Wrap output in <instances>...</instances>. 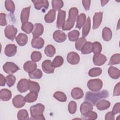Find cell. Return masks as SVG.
Returning a JSON list of instances; mask_svg holds the SVG:
<instances>
[{
    "instance_id": "ac0fdd59",
    "label": "cell",
    "mask_w": 120,
    "mask_h": 120,
    "mask_svg": "<svg viewBox=\"0 0 120 120\" xmlns=\"http://www.w3.org/2000/svg\"><path fill=\"white\" fill-rule=\"evenodd\" d=\"M44 32V26L40 23H35L34 25L32 34L33 37H38L41 36Z\"/></svg>"
},
{
    "instance_id": "5bb4252c",
    "label": "cell",
    "mask_w": 120,
    "mask_h": 120,
    "mask_svg": "<svg viewBox=\"0 0 120 120\" xmlns=\"http://www.w3.org/2000/svg\"><path fill=\"white\" fill-rule=\"evenodd\" d=\"M102 17H103V12H96L95 13L93 18V24L92 29L95 30L99 27L100 25L101 24L102 21Z\"/></svg>"
},
{
    "instance_id": "db71d44e",
    "label": "cell",
    "mask_w": 120,
    "mask_h": 120,
    "mask_svg": "<svg viewBox=\"0 0 120 120\" xmlns=\"http://www.w3.org/2000/svg\"><path fill=\"white\" fill-rule=\"evenodd\" d=\"M120 110V103H117L113 106L112 112L115 115L119 113Z\"/></svg>"
},
{
    "instance_id": "c3c4849f",
    "label": "cell",
    "mask_w": 120,
    "mask_h": 120,
    "mask_svg": "<svg viewBox=\"0 0 120 120\" xmlns=\"http://www.w3.org/2000/svg\"><path fill=\"white\" fill-rule=\"evenodd\" d=\"M6 83L9 87H11L13 86L15 81H16V78L15 77L12 75H9L6 76Z\"/></svg>"
},
{
    "instance_id": "8d00e7d4",
    "label": "cell",
    "mask_w": 120,
    "mask_h": 120,
    "mask_svg": "<svg viewBox=\"0 0 120 120\" xmlns=\"http://www.w3.org/2000/svg\"><path fill=\"white\" fill-rule=\"evenodd\" d=\"M63 62L64 60L62 57L58 55L56 56L54 59L53 61L52 62V66L54 68H58L60 67L63 64Z\"/></svg>"
},
{
    "instance_id": "3957f363",
    "label": "cell",
    "mask_w": 120,
    "mask_h": 120,
    "mask_svg": "<svg viewBox=\"0 0 120 120\" xmlns=\"http://www.w3.org/2000/svg\"><path fill=\"white\" fill-rule=\"evenodd\" d=\"M87 86L90 90L93 92H98L102 88L103 82L99 79H91L88 82Z\"/></svg>"
},
{
    "instance_id": "d6986e66",
    "label": "cell",
    "mask_w": 120,
    "mask_h": 120,
    "mask_svg": "<svg viewBox=\"0 0 120 120\" xmlns=\"http://www.w3.org/2000/svg\"><path fill=\"white\" fill-rule=\"evenodd\" d=\"M37 64L33 61H27L23 65L24 70L28 73H30L37 69Z\"/></svg>"
},
{
    "instance_id": "7a4b0ae2",
    "label": "cell",
    "mask_w": 120,
    "mask_h": 120,
    "mask_svg": "<svg viewBox=\"0 0 120 120\" xmlns=\"http://www.w3.org/2000/svg\"><path fill=\"white\" fill-rule=\"evenodd\" d=\"M78 14V10L75 7L71 8L68 12V19L65 22L62 26V30H68L72 29L74 26L75 22Z\"/></svg>"
},
{
    "instance_id": "7dc6e473",
    "label": "cell",
    "mask_w": 120,
    "mask_h": 120,
    "mask_svg": "<svg viewBox=\"0 0 120 120\" xmlns=\"http://www.w3.org/2000/svg\"><path fill=\"white\" fill-rule=\"evenodd\" d=\"M93 44L92 52L94 54L100 53L102 51V45L100 43L98 42H94Z\"/></svg>"
},
{
    "instance_id": "9c48e42d",
    "label": "cell",
    "mask_w": 120,
    "mask_h": 120,
    "mask_svg": "<svg viewBox=\"0 0 120 120\" xmlns=\"http://www.w3.org/2000/svg\"><path fill=\"white\" fill-rule=\"evenodd\" d=\"M92 60L93 63L96 66L103 65L107 61L106 57L101 53L94 54Z\"/></svg>"
},
{
    "instance_id": "2e32d148",
    "label": "cell",
    "mask_w": 120,
    "mask_h": 120,
    "mask_svg": "<svg viewBox=\"0 0 120 120\" xmlns=\"http://www.w3.org/2000/svg\"><path fill=\"white\" fill-rule=\"evenodd\" d=\"M66 11L63 10H60L58 11L57 19V27L58 28H62L65 22Z\"/></svg>"
},
{
    "instance_id": "681fc988",
    "label": "cell",
    "mask_w": 120,
    "mask_h": 120,
    "mask_svg": "<svg viewBox=\"0 0 120 120\" xmlns=\"http://www.w3.org/2000/svg\"><path fill=\"white\" fill-rule=\"evenodd\" d=\"M42 58V54L40 52L34 51L32 52L30 58L31 60L34 62L39 61Z\"/></svg>"
},
{
    "instance_id": "816d5d0a",
    "label": "cell",
    "mask_w": 120,
    "mask_h": 120,
    "mask_svg": "<svg viewBox=\"0 0 120 120\" xmlns=\"http://www.w3.org/2000/svg\"><path fill=\"white\" fill-rule=\"evenodd\" d=\"M6 15L5 13L0 14V25L1 26H5L7 25V21L6 19Z\"/></svg>"
},
{
    "instance_id": "52a82bcc",
    "label": "cell",
    "mask_w": 120,
    "mask_h": 120,
    "mask_svg": "<svg viewBox=\"0 0 120 120\" xmlns=\"http://www.w3.org/2000/svg\"><path fill=\"white\" fill-rule=\"evenodd\" d=\"M80 56L78 53L75 52H69L67 56L68 62L72 65L77 64L80 61Z\"/></svg>"
},
{
    "instance_id": "83f0119b",
    "label": "cell",
    "mask_w": 120,
    "mask_h": 120,
    "mask_svg": "<svg viewBox=\"0 0 120 120\" xmlns=\"http://www.w3.org/2000/svg\"><path fill=\"white\" fill-rule=\"evenodd\" d=\"M90 26H91V22H90V17H88L85 23L82 26V36L83 37H86L90 30Z\"/></svg>"
},
{
    "instance_id": "30bf717a",
    "label": "cell",
    "mask_w": 120,
    "mask_h": 120,
    "mask_svg": "<svg viewBox=\"0 0 120 120\" xmlns=\"http://www.w3.org/2000/svg\"><path fill=\"white\" fill-rule=\"evenodd\" d=\"M17 89L21 93L27 91L29 89V80L24 78L21 79L17 83Z\"/></svg>"
},
{
    "instance_id": "6da1fadb",
    "label": "cell",
    "mask_w": 120,
    "mask_h": 120,
    "mask_svg": "<svg viewBox=\"0 0 120 120\" xmlns=\"http://www.w3.org/2000/svg\"><path fill=\"white\" fill-rule=\"evenodd\" d=\"M108 96L109 93L106 90H103L97 93L88 91L86 93L85 100L95 105L98 101L102 98H107Z\"/></svg>"
},
{
    "instance_id": "e575fe53",
    "label": "cell",
    "mask_w": 120,
    "mask_h": 120,
    "mask_svg": "<svg viewBox=\"0 0 120 120\" xmlns=\"http://www.w3.org/2000/svg\"><path fill=\"white\" fill-rule=\"evenodd\" d=\"M34 25L33 24L29 22H27L24 23L22 24L21 29L22 30L27 34L30 33L32 31Z\"/></svg>"
},
{
    "instance_id": "11a10c76",
    "label": "cell",
    "mask_w": 120,
    "mask_h": 120,
    "mask_svg": "<svg viewBox=\"0 0 120 120\" xmlns=\"http://www.w3.org/2000/svg\"><path fill=\"white\" fill-rule=\"evenodd\" d=\"M82 3L85 10L86 11L89 10L90 9V0H82Z\"/></svg>"
},
{
    "instance_id": "4fadbf2b",
    "label": "cell",
    "mask_w": 120,
    "mask_h": 120,
    "mask_svg": "<svg viewBox=\"0 0 120 120\" xmlns=\"http://www.w3.org/2000/svg\"><path fill=\"white\" fill-rule=\"evenodd\" d=\"M32 2L34 3V7L37 10H40L42 8L46 10L49 5V2L47 0H32Z\"/></svg>"
},
{
    "instance_id": "f6af8a7d",
    "label": "cell",
    "mask_w": 120,
    "mask_h": 120,
    "mask_svg": "<svg viewBox=\"0 0 120 120\" xmlns=\"http://www.w3.org/2000/svg\"><path fill=\"white\" fill-rule=\"evenodd\" d=\"M102 73V69L100 68H94L90 69L88 72L89 76L91 77H96L100 75Z\"/></svg>"
},
{
    "instance_id": "f5cc1de1",
    "label": "cell",
    "mask_w": 120,
    "mask_h": 120,
    "mask_svg": "<svg viewBox=\"0 0 120 120\" xmlns=\"http://www.w3.org/2000/svg\"><path fill=\"white\" fill-rule=\"evenodd\" d=\"M120 95V83L119 82L114 87L113 95L114 96H118Z\"/></svg>"
},
{
    "instance_id": "5b68a950",
    "label": "cell",
    "mask_w": 120,
    "mask_h": 120,
    "mask_svg": "<svg viewBox=\"0 0 120 120\" xmlns=\"http://www.w3.org/2000/svg\"><path fill=\"white\" fill-rule=\"evenodd\" d=\"M19 69L18 66L12 62H7L3 66L4 71L9 75L15 73Z\"/></svg>"
},
{
    "instance_id": "60d3db41",
    "label": "cell",
    "mask_w": 120,
    "mask_h": 120,
    "mask_svg": "<svg viewBox=\"0 0 120 120\" xmlns=\"http://www.w3.org/2000/svg\"><path fill=\"white\" fill-rule=\"evenodd\" d=\"M63 2L61 0H52V6L53 9L55 11H59L63 6Z\"/></svg>"
},
{
    "instance_id": "8992f818",
    "label": "cell",
    "mask_w": 120,
    "mask_h": 120,
    "mask_svg": "<svg viewBox=\"0 0 120 120\" xmlns=\"http://www.w3.org/2000/svg\"><path fill=\"white\" fill-rule=\"evenodd\" d=\"M45 110V106L40 103L37 104L30 107V112L31 117L43 114Z\"/></svg>"
},
{
    "instance_id": "f35d334b",
    "label": "cell",
    "mask_w": 120,
    "mask_h": 120,
    "mask_svg": "<svg viewBox=\"0 0 120 120\" xmlns=\"http://www.w3.org/2000/svg\"><path fill=\"white\" fill-rule=\"evenodd\" d=\"M29 76L31 79H39L42 77L43 73L40 69H36L33 72L29 73Z\"/></svg>"
},
{
    "instance_id": "e0dca14e",
    "label": "cell",
    "mask_w": 120,
    "mask_h": 120,
    "mask_svg": "<svg viewBox=\"0 0 120 120\" xmlns=\"http://www.w3.org/2000/svg\"><path fill=\"white\" fill-rule=\"evenodd\" d=\"M44 40L40 37H33L31 40V46L34 48L41 49L44 45Z\"/></svg>"
},
{
    "instance_id": "6f0895ef",
    "label": "cell",
    "mask_w": 120,
    "mask_h": 120,
    "mask_svg": "<svg viewBox=\"0 0 120 120\" xmlns=\"http://www.w3.org/2000/svg\"><path fill=\"white\" fill-rule=\"evenodd\" d=\"M30 120H45V118L44 116V115L43 114L38 115L36 116H35L34 117H31L30 118Z\"/></svg>"
},
{
    "instance_id": "d6a6232c",
    "label": "cell",
    "mask_w": 120,
    "mask_h": 120,
    "mask_svg": "<svg viewBox=\"0 0 120 120\" xmlns=\"http://www.w3.org/2000/svg\"><path fill=\"white\" fill-rule=\"evenodd\" d=\"M44 52L45 54L49 57H52L55 53L56 49L54 46L52 45H48L45 48Z\"/></svg>"
},
{
    "instance_id": "ffe728a7",
    "label": "cell",
    "mask_w": 120,
    "mask_h": 120,
    "mask_svg": "<svg viewBox=\"0 0 120 120\" xmlns=\"http://www.w3.org/2000/svg\"><path fill=\"white\" fill-rule=\"evenodd\" d=\"M93 105L88 101H85L82 103L80 106V112L83 115L87 112L92 111Z\"/></svg>"
},
{
    "instance_id": "f1b7e54d",
    "label": "cell",
    "mask_w": 120,
    "mask_h": 120,
    "mask_svg": "<svg viewBox=\"0 0 120 120\" xmlns=\"http://www.w3.org/2000/svg\"><path fill=\"white\" fill-rule=\"evenodd\" d=\"M86 20V15L84 13H81L78 15L76 18V24L75 27L81 29L85 23Z\"/></svg>"
},
{
    "instance_id": "d590c367",
    "label": "cell",
    "mask_w": 120,
    "mask_h": 120,
    "mask_svg": "<svg viewBox=\"0 0 120 120\" xmlns=\"http://www.w3.org/2000/svg\"><path fill=\"white\" fill-rule=\"evenodd\" d=\"M80 36V32L78 30H73L68 33V37L69 40L70 41L74 42L76 41L79 38V36Z\"/></svg>"
},
{
    "instance_id": "9a60e30c",
    "label": "cell",
    "mask_w": 120,
    "mask_h": 120,
    "mask_svg": "<svg viewBox=\"0 0 120 120\" xmlns=\"http://www.w3.org/2000/svg\"><path fill=\"white\" fill-rule=\"evenodd\" d=\"M17 52V46L15 44H10L7 45L5 48L4 53L8 57L14 56Z\"/></svg>"
},
{
    "instance_id": "74e56055",
    "label": "cell",
    "mask_w": 120,
    "mask_h": 120,
    "mask_svg": "<svg viewBox=\"0 0 120 120\" xmlns=\"http://www.w3.org/2000/svg\"><path fill=\"white\" fill-rule=\"evenodd\" d=\"M53 96L55 99L60 102H66L67 100V97L65 94L62 91H58L55 92L53 94Z\"/></svg>"
},
{
    "instance_id": "603a6c76",
    "label": "cell",
    "mask_w": 120,
    "mask_h": 120,
    "mask_svg": "<svg viewBox=\"0 0 120 120\" xmlns=\"http://www.w3.org/2000/svg\"><path fill=\"white\" fill-rule=\"evenodd\" d=\"M17 43L20 46H24L28 42V36L26 34L20 33L15 38Z\"/></svg>"
},
{
    "instance_id": "b9f144b4",
    "label": "cell",
    "mask_w": 120,
    "mask_h": 120,
    "mask_svg": "<svg viewBox=\"0 0 120 120\" xmlns=\"http://www.w3.org/2000/svg\"><path fill=\"white\" fill-rule=\"evenodd\" d=\"M5 6L6 9L13 14L15 10V5L14 2L10 0H6L5 1Z\"/></svg>"
},
{
    "instance_id": "f546056e",
    "label": "cell",
    "mask_w": 120,
    "mask_h": 120,
    "mask_svg": "<svg viewBox=\"0 0 120 120\" xmlns=\"http://www.w3.org/2000/svg\"><path fill=\"white\" fill-rule=\"evenodd\" d=\"M102 38L105 41H109L112 38V32L108 27H104L102 30Z\"/></svg>"
},
{
    "instance_id": "1f68e13d",
    "label": "cell",
    "mask_w": 120,
    "mask_h": 120,
    "mask_svg": "<svg viewBox=\"0 0 120 120\" xmlns=\"http://www.w3.org/2000/svg\"><path fill=\"white\" fill-rule=\"evenodd\" d=\"M29 90L30 92L38 93L40 90V86L38 82L29 80Z\"/></svg>"
},
{
    "instance_id": "ba28073f",
    "label": "cell",
    "mask_w": 120,
    "mask_h": 120,
    "mask_svg": "<svg viewBox=\"0 0 120 120\" xmlns=\"http://www.w3.org/2000/svg\"><path fill=\"white\" fill-rule=\"evenodd\" d=\"M24 97L21 95H17L14 97L12 99L13 105L17 108H20L23 107L25 104Z\"/></svg>"
},
{
    "instance_id": "277c9868",
    "label": "cell",
    "mask_w": 120,
    "mask_h": 120,
    "mask_svg": "<svg viewBox=\"0 0 120 120\" xmlns=\"http://www.w3.org/2000/svg\"><path fill=\"white\" fill-rule=\"evenodd\" d=\"M17 32V28H15L12 25H7L4 30L5 35L7 38L8 39L13 41L16 36Z\"/></svg>"
},
{
    "instance_id": "cb8c5ba5",
    "label": "cell",
    "mask_w": 120,
    "mask_h": 120,
    "mask_svg": "<svg viewBox=\"0 0 120 120\" xmlns=\"http://www.w3.org/2000/svg\"><path fill=\"white\" fill-rule=\"evenodd\" d=\"M108 73L109 76L114 79H118L120 76V70L113 66H111L108 68Z\"/></svg>"
},
{
    "instance_id": "4dcf8cb0",
    "label": "cell",
    "mask_w": 120,
    "mask_h": 120,
    "mask_svg": "<svg viewBox=\"0 0 120 120\" xmlns=\"http://www.w3.org/2000/svg\"><path fill=\"white\" fill-rule=\"evenodd\" d=\"M93 44L90 42H86L81 49V52L83 54L90 53L92 52Z\"/></svg>"
},
{
    "instance_id": "ab89813d",
    "label": "cell",
    "mask_w": 120,
    "mask_h": 120,
    "mask_svg": "<svg viewBox=\"0 0 120 120\" xmlns=\"http://www.w3.org/2000/svg\"><path fill=\"white\" fill-rule=\"evenodd\" d=\"M17 117L19 120H27L29 119L28 112L25 109L19 110L17 113Z\"/></svg>"
},
{
    "instance_id": "7402d4cb",
    "label": "cell",
    "mask_w": 120,
    "mask_h": 120,
    "mask_svg": "<svg viewBox=\"0 0 120 120\" xmlns=\"http://www.w3.org/2000/svg\"><path fill=\"white\" fill-rule=\"evenodd\" d=\"M30 6L27 8H23L21 13V21L22 24L28 21L29 15H30Z\"/></svg>"
},
{
    "instance_id": "91938a15",
    "label": "cell",
    "mask_w": 120,
    "mask_h": 120,
    "mask_svg": "<svg viewBox=\"0 0 120 120\" xmlns=\"http://www.w3.org/2000/svg\"><path fill=\"white\" fill-rule=\"evenodd\" d=\"M109 1V0H101V5L102 6H105V5L106 4V3Z\"/></svg>"
},
{
    "instance_id": "9f6ffc18",
    "label": "cell",
    "mask_w": 120,
    "mask_h": 120,
    "mask_svg": "<svg viewBox=\"0 0 120 120\" xmlns=\"http://www.w3.org/2000/svg\"><path fill=\"white\" fill-rule=\"evenodd\" d=\"M105 120H114V114L112 112H109L105 115Z\"/></svg>"
},
{
    "instance_id": "680465c9",
    "label": "cell",
    "mask_w": 120,
    "mask_h": 120,
    "mask_svg": "<svg viewBox=\"0 0 120 120\" xmlns=\"http://www.w3.org/2000/svg\"><path fill=\"white\" fill-rule=\"evenodd\" d=\"M6 82V78L2 75V74H0V85L1 86H4L5 85V83Z\"/></svg>"
},
{
    "instance_id": "f907efd6",
    "label": "cell",
    "mask_w": 120,
    "mask_h": 120,
    "mask_svg": "<svg viewBox=\"0 0 120 120\" xmlns=\"http://www.w3.org/2000/svg\"><path fill=\"white\" fill-rule=\"evenodd\" d=\"M77 105L76 102L74 101H70L68 105V112L70 114H74L76 111Z\"/></svg>"
},
{
    "instance_id": "44dd1931",
    "label": "cell",
    "mask_w": 120,
    "mask_h": 120,
    "mask_svg": "<svg viewBox=\"0 0 120 120\" xmlns=\"http://www.w3.org/2000/svg\"><path fill=\"white\" fill-rule=\"evenodd\" d=\"M71 95L73 98L75 99H79L82 98L84 95L82 90L78 87H75L72 89Z\"/></svg>"
},
{
    "instance_id": "7bdbcfd3",
    "label": "cell",
    "mask_w": 120,
    "mask_h": 120,
    "mask_svg": "<svg viewBox=\"0 0 120 120\" xmlns=\"http://www.w3.org/2000/svg\"><path fill=\"white\" fill-rule=\"evenodd\" d=\"M120 63V54L119 53L114 54L112 55L110 58L108 65H113L119 64Z\"/></svg>"
},
{
    "instance_id": "484cf974",
    "label": "cell",
    "mask_w": 120,
    "mask_h": 120,
    "mask_svg": "<svg viewBox=\"0 0 120 120\" xmlns=\"http://www.w3.org/2000/svg\"><path fill=\"white\" fill-rule=\"evenodd\" d=\"M12 97V93L11 91L7 89H1L0 91V99L4 101H7L9 100Z\"/></svg>"
},
{
    "instance_id": "836d02e7",
    "label": "cell",
    "mask_w": 120,
    "mask_h": 120,
    "mask_svg": "<svg viewBox=\"0 0 120 120\" xmlns=\"http://www.w3.org/2000/svg\"><path fill=\"white\" fill-rule=\"evenodd\" d=\"M38 95L37 93L30 92L24 97L25 102L28 103H32L35 102L38 98Z\"/></svg>"
},
{
    "instance_id": "7c38bea8",
    "label": "cell",
    "mask_w": 120,
    "mask_h": 120,
    "mask_svg": "<svg viewBox=\"0 0 120 120\" xmlns=\"http://www.w3.org/2000/svg\"><path fill=\"white\" fill-rule=\"evenodd\" d=\"M53 38L56 42L61 43L66 40L67 35L62 31L60 30H57L55 31L53 34Z\"/></svg>"
},
{
    "instance_id": "bcb514c9",
    "label": "cell",
    "mask_w": 120,
    "mask_h": 120,
    "mask_svg": "<svg viewBox=\"0 0 120 120\" xmlns=\"http://www.w3.org/2000/svg\"><path fill=\"white\" fill-rule=\"evenodd\" d=\"M83 119L84 120H95L97 119L98 117V115L95 112L93 111H90L83 115Z\"/></svg>"
},
{
    "instance_id": "ee69618b",
    "label": "cell",
    "mask_w": 120,
    "mask_h": 120,
    "mask_svg": "<svg viewBox=\"0 0 120 120\" xmlns=\"http://www.w3.org/2000/svg\"><path fill=\"white\" fill-rule=\"evenodd\" d=\"M86 41V38L84 37L78 38L75 43V47L76 50L78 51H81Z\"/></svg>"
},
{
    "instance_id": "8fae6325",
    "label": "cell",
    "mask_w": 120,
    "mask_h": 120,
    "mask_svg": "<svg viewBox=\"0 0 120 120\" xmlns=\"http://www.w3.org/2000/svg\"><path fill=\"white\" fill-rule=\"evenodd\" d=\"M43 71L47 74L53 73L54 68L52 66V61L49 60H44L42 63Z\"/></svg>"
},
{
    "instance_id": "4316f807",
    "label": "cell",
    "mask_w": 120,
    "mask_h": 120,
    "mask_svg": "<svg viewBox=\"0 0 120 120\" xmlns=\"http://www.w3.org/2000/svg\"><path fill=\"white\" fill-rule=\"evenodd\" d=\"M56 11L55 10L50 9L48 13L45 15L44 19L46 23H52L55 19Z\"/></svg>"
},
{
    "instance_id": "d4e9b609",
    "label": "cell",
    "mask_w": 120,
    "mask_h": 120,
    "mask_svg": "<svg viewBox=\"0 0 120 120\" xmlns=\"http://www.w3.org/2000/svg\"><path fill=\"white\" fill-rule=\"evenodd\" d=\"M96 105L98 110L103 111L108 109L110 106L111 103L108 100L102 99L98 101Z\"/></svg>"
}]
</instances>
